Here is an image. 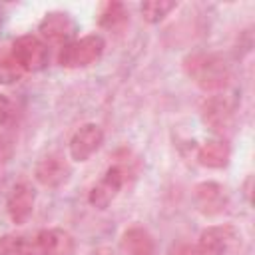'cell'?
Segmentation results:
<instances>
[{
    "mask_svg": "<svg viewBox=\"0 0 255 255\" xmlns=\"http://www.w3.org/2000/svg\"><path fill=\"white\" fill-rule=\"evenodd\" d=\"M185 74L205 92H219L229 84L231 72L225 60L211 52H195L183 60Z\"/></svg>",
    "mask_w": 255,
    "mask_h": 255,
    "instance_id": "6da1fadb",
    "label": "cell"
},
{
    "mask_svg": "<svg viewBox=\"0 0 255 255\" xmlns=\"http://www.w3.org/2000/svg\"><path fill=\"white\" fill-rule=\"evenodd\" d=\"M104 48H106V42L100 34H88V36L76 38L60 48L58 64L62 68H86L102 58Z\"/></svg>",
    "mask_w": 255,
    "mask_h": 255,
    "instance_id": "7a4b0ae2",
    "label": "cell"
},
{
    "mask_svg": "<svg viewBox=\"0 0 255 255\" xmlns=\"http://www.w3.org/2000/svg\"><path fill=\"white\" fill-rule=\"evenodd\" d=\"M14 60L22 68L24 74L28 72H40L48 64V48L46 42L34 34H24L16 38L10 46Z\"/></svg>",
    "mask_w": 255,
    "mask_h": 255,
    "instance_id": "3957f363",
    "label": "cell"
},
{
    "mask_svg": "<svg viewBox=\"0 0 255 255\" xmlns=\"http://www.w3.org/2000/svg\"><path fill=\"white\" fill-rule=\"evenodd\" d=\"M241 235L237 233L235 227L231 225H211L201 231L197 249L201 255H227L229 251L235 249L239 243Z\"/></svg>",
    "mask_w": 255,
    "mask_h": 255,
    "instance_id": "277c9868",
    "label": "cell"
},
{
    "mask_svg": "<svg viewBox=\"0 0 255 255\" xmlns=\"http://www.w3.org/2000/svg\"><path fill=\"white\" fill-rule=\"evenodd\" d=\"M124 181H126L124 167L122 165H110L106 169V173L102 175V179L90 189V195H88L90 205H94L96 209H106L118 197Z\"/></svg>",
    "mask_w": 255,
    "mask_h": 255,
    "instance_id": "5b68a950",
    "label": "cell"
},
{
    "mask_svg": "<svg viewBox=\"0 0 255 255\" xmlns=\"http://www.w3.org/2000/svg\"><path fill=\"white\" fill-rule=\"evenodd\" d=\"M104 141V131L98 124H84L80 126L72 137H70V143H68V149H70V157L74 161H88L102 145Z\"/></svg>",
    "mask_w": 255,
    "mask_h": 255,
    "instance_id": "8992f818",
    "label": "cell"
},
{
    "mask_svg": "<svg viewBox=\"0 0 255 255\" xmlns=\"http://www.w3.org/2000/svg\"><path fill=\"white\" fill-rule=\"evenodd\" d=\"M70 173H72V167L70 163L60 155V153H48L44 155L36 167H34V177L40 185L44 187H60L64 185L68 179H70Z\"/></svg>",
    "mask_w": 255,
    "mask_h": 255,
    "instance_id": "52a82bcc",
    "label": "cell"
},
{
    "mask_svg": "<svg viewBox=\"0 0 255 255\" xmlns=\"http://www.w3.org/2000/svg\"><path fill=\"white\" fill-rule=\"evenodd\" d=\"M201 118L211 131L225 133L233 126V106L225 96H211L201 106Z\"/></svg>",
    "mask_w": 255,
    "mask_h": 255,
    "instance_id": "ba28073f",
    "label": "cell"
},
{
    "mask_svg": "<svg viewBox=\"0 0 255 255\" xmlns=\"http://www.w3.org/2000/svg\"><path fill=\"white\" fill-rule=\"evenodd\" d=\"M193 199H195L197 209L207 217L223 213L227 209V203H229V197H227L223 185H219L215 181L197 183L193 189Z\"/></svg>",
    "mask_w": 255,
    "mask_h": 255,
    "instance_id": "9c48e42d",
    "label": "cell"
},
{
    "mask_svg": "<svg viewBox=\"0 0 255 255\" xmlns=\"http://www.w3.org/2000/svg\"><path fill=\"white\" fill-rule=\"evenodd\" d=\"M38 32H40V36L46 42H50V44H62L64 46V44L72 42V36L76 32V24L70 18V14L56 10V12H48L42 18V22L38 26Z\"/></svg>",
    "mask_w": 255,
    "mask_h": 255,
    "instance_id": "30bf717a",
    "label": "cell"
},
{
    "mask_svg": "<svg viewBox=\"0 0 255 255\" xmlns=\"http://www.w3.org/2000/svg\"><path fill=\"white\" fill-rule=\"evenodd\" d=\"M34 201H36V191L30 183H16L8 195L6 201V211L12 219V223L16 225H24L32 211H34Z\"/></svg>",
    "mask_w": 255,
    "mask_h": 255,
    "instance_id": "8fae6325",
    "label": "cell"
},
{
    "mask_svg": "<svg viewBox=\"0 0 255 255\" xmlns=\"http://www.w3.org/2000/svg\"><path fill=\"white\" fill-rule=\"evenodd\" d=\"M34 239L40 255H74L76 253V241L64 229H58V227L42 229L36 233Z\"/></svg>",
    "mask_w": 255,
    "mask_h": 255,
    "instance_id": "7c38bea8",
    "label": "cell"
},
{
    "mask_svg": "<svg viewBox=\"0 0 255 255\" xmlns=\"http://www.w3.org/2000/svg\"><path fill=\"white\" fill-rule=\"evenodd\" d=\"M122 251L126 255H155V241L143 227H129L120 239Z\"/></svg>",
    "mask_w": 255,
    "mask_h": 255,
    "instance_id": "4fadbf2b",
    "label": "cell"
},
{
    "mask_svg": "<svg viewBox=\"0 0 255 255\" xmlns=\"http://www.w3.org/2000/svg\"><path fill=\"white\" fill-rule=\"evenodd\" d=\"M197 161L203 167L221 169L229 161V145L223 139H209L199 145L197 149Z\"/></svg>",
    "mask_w": 255,
    "mask_h": 255,
    "instance_id": "5bb4252c",
    "label": "cell"
},
{
    "mask_svg": "<svg viewBox=\"0 0 255 255\" xmlns=\"http://www.w3.org/2000/svg\"><path fill=\"white\" fill-rule=\"evenodd\" d=\"M0 255H40L36 239L20 233H6L0 237Z\"/></svg>",
    "mask_w": 255,
    "mask_h": 255,
    "instance_id": "9a60e30c",
    "label": "cell"
},
{
    "mask_svg": "<svg viewBox=\"0 0 255 255\" xmlns=\"http://www.w3.org/2000/svg\"><path fill=\"white\" fill-rule=\"evenodd\" d=\"M128 22V10L122 2H108L100 12V26L108 30L122 28Z\"/></svg>",
    "mask_w": 255,
    "mask_h": 255,
    "instance_id": "2e32d148",
    "label": "cell"
},
{
    "mask_svg": "<svg viewBox=\"0 0 255 255\" xmlns=\"http://www.w3.org/2000/svg\"><path fill=\"white\" fill-rule=\"evenodd\" d=\"M175 8H177V2H173V0H147L141 4L139 10H141V16L149 24H157Z\"/></svg>",
    "mask_w": 255,
    "mask_h": 255,
    "instance_id": "e0dca14e",
    "label": "cell"
},
{
    "mask_svg": "<svg viewBox=\"0 0 255 255\" xmlns=\"http://www.w3.org/2000/svg\"><path fill=\"white\" fill-rule=\"evenodd\" d=\"M24 76L10 48H0V84H14Z\"/></svg>",
    "mask_w": 255,
    "mask_h": 255,
    "instance_id": "ac0fdd59",
    "label": "cell"
},
{
    "mask_svg": "<svg viewBox=\"0 0 255 255\" xmlns=\"http://www.w3.org/2000/svg\"><path fill=\"white\" fill-rule=\"evenodd\" d=\"M14 116V104L8 96L0 94V126H6Z\"/></svg>",
    "mask_w": 255,
    "mask_h": 255,
    "instance_id": "d6986e66",
    "label": "cell"
},
{
    "mask_svg": "<svg viewBox=\"0 0 255 255\" xmlns=\"http://www.w3.org/2000/svg\"><path fill=\"white\" fill-rule=\"evenodd\" d=\"M167 255H201V251L197 249V245L177 243V245H171V249L167 251Z\"/></svg>",
    "mask_w": 255,
    "mask_h": 255,
    "instance_id": "ffe728a7",
    "label": "cell"
}]
</instances>
